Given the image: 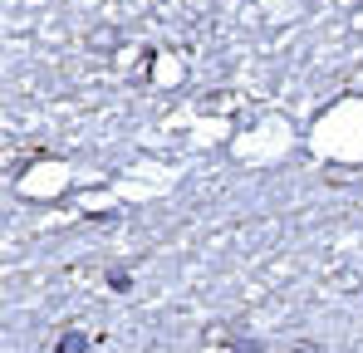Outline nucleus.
Instances as JSON below:
<instances>
[{
  "label": "nucleus",
  "instance_id": "f257e3e1",
  "mask_svg": "<svg viewBox=\"0 0 363 353\" xmlns=\"http://www.w3.org/2000/svg\"><path fill=\"white\" fill-rule=\"evenodd\" d=\"M89 349V334H79V329H69L60 344H55V353H84Z\"/></svg>",
  "mask_w": 363,
  "mask_h": 353
}]
</instances>
